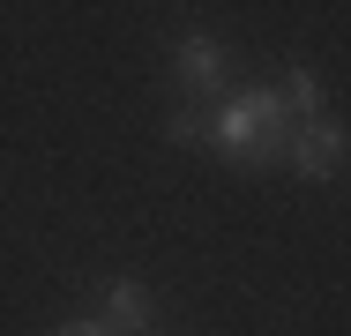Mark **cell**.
Returning <instances> with one entry per match:
<instances>
[{
	"label": "cell",
	"mask_w": 351,
	"mask_h": 336,
	"mask_svg": "<svg viewBox=\"0 0 351 336\" xmlns=\"http://www.w3.org/2000/svg\"><path fill=\"white\" fill-rule=\"evenodd\" d=\"M165 82H172V97H187V105L224 97V90H232V45L217 38L210 23H180L172 45H165Z\"/></svg>",
	"instance_id": "obj_1"
},
{
	"label": "cell",
	"mask_w": 351,
	"mask_h": 336,
	"mask_svg": "<svg viewBox=\"0 0 351 336\" xmlns=\"http://www.w3.org/2000/svg\"><path fill=\"white\" fill-rule=\"evenodd\" d=\"M277 165H291V172L314 180V187L337 180V172H344V120H337V112H322V120H291Z\"/></svg>",
	"instance_id": "obj_2"
},
{
	"label": "cell",
	"mask_w": 351,
	"mask_h": 336,
	"mask_svg": "<svg viewBox=\"0 0 351 336\" xmlns=\"http://www.w3.org/2000/svg\"><path fill=\"white\" fill-rule=\"evenodd\" d=\"M97 322H112L120 336H149V329H157V299H149V284H142V276H105V291H97Z\"/></svg>",
	"instance_id": "obj_3"
},
{
	"label": "cell",
	"mask_w": 351,
	"mask_h": 336,
	"mask_svg": "<svg viewBox=\"0 0 351 336\" xmlns=\"http://www.w3.org/2000/svg\"><path fill=\"white\" fill-rule=\"evenodd\" d=\"M277 97H284V112H291V120H322V112H329V90H322V75H314L306 60H291V67H284Z\"/></svg>",
	"instance_id": "obj_4"
},
{
	"label": "cell",
	"mask_w": 351,
	"mask_h": 336,
	"mask_svg": "<svg viewBox=\"0 0 351 336\" xmlns=\"http://www.w3.org/2000/svg\"><path fill=\"white\" fill-rule=\"evenodd\" d=\"M45 336H120L112 322H97V314H68V322H53Z\"/></svg>",
	"instance_id": "obj_5"
},
{
	"label": "cell",
	"mask_w": 351,
	"mask_h": 336,
	"mask_svg": "<svg viewBox=\"0 0 351 336\" xmlns=\"http://www.w3.org/2000/svg\"><path fill=\"white\" fill-rule=\"evenodd\" d=\"M149 336H157V329H149Z\"/></svg>",
	"instance_id": "obj_6"
}]
</instances>
